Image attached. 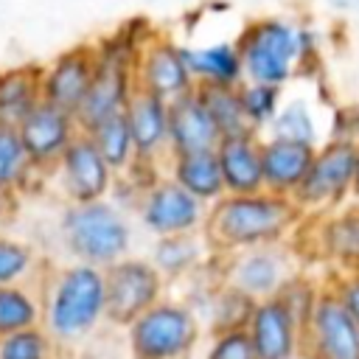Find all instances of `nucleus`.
<instances>
[{
    "label": "nucleus",
    "instance_id": "1",
    "mask_svg": "<svg viewBox=\"0 0 359 359\" xmlns=\"http://www.w3.org/2000/svg\"><path fill=\"white\" fill-rule=\"evenodd\" d=\"M36 292L39 325L62 353L84 345L107 323L104 269L98 266L79 261H48L36 280Z\"/></svg>",
    "mask_w": 359,
    "mask_h": 359
},
{
    "label": "nucleus",
    "instance_id": "2",
    "mask_svg": "<svg viewBox=\"0 0 359 359\" xmlns=\"http://www.w3.org/2000/svg\"><path fill=\"white\" fill-rule=\"evenodd\" d=\"M300 210L289 196L269 191L258 194H224L208 208L202 236L213 255H227L261 244L289 241V233L300 222Z\"/></svg>",
    "mask_w": 359,
    "mask_h": 359
},
{
    "label": "nucleus",
    "instance_id": "3",
    "mask_svg": "<svg viewBox=\"0 0 359 359\" xmlns=\"http://www.w3.org/2000/svg\"><path fill=\"white\" fill-rule=\"evenodd\" d=\"M129 213L112 199L62 205L56 216V238L67 261L107 269L109 264L132 255Z\"/></svg>",
    "mask_w": 359,
    "mask_h": 359
},
{
    "label": "nucleus",
    "instance_id": "4",
    "mask_svg": "<svg viewBox=\"0 0 359 359\" xmlns=\"http://www.w3.org/2000/svg\"><path fill=\"white\" fill-rule=\"evenodd\" d=\"M309 48L311 31L280 17H258L236 39L244 81L269 84L278 90L294 76L297 65L309 59Z\"/></svg>",
    "mask_w": 359,
    "mask_h": 359
},
{
    "label": "nucleus",
    "instance_id": "5",
    "mask_svg": "<svg viewBox=\"0 0 359 359\" xmlns=\"http://www.w3.org/2000/svg\"><path fill=\"white\" fill-rule=\"evenodd\" d=\"M132 359H188L199 342V317L182 300L163 297L126 328Z\"/></svg>",
    "mask_w": 359,
    "mask_h": 359
},
{
    "label": "nucleus",
    "instance_id": "6",
    "mask_svg": "<svg viewBox=\"0 0 359 359\" xmlns=\"http://www.w3.org/2000/svg\"><path fill=\"white\" fill-rule=\"evenodd\" d=\"M216 258H222L219 286H227L252 303L280 294V289L297 275V247H292V241L261 244Z\"/></svg>",
    "mask_w": 359,
    "mask_h": 359
},
{
    "label": "nucleus",
    "instance_id": "7",
    "mask_svg": "<svg viewBox=\"0 0 359 359\" xmlns=\"http://www.w3.org/2000/svg\"><path fill=\"white\" fill-rule=\"evenodd\" d=\"M356 157H359L356 140L334 137V140L317 146L303 182L292 194L294 208L300 213H309V216H320V213L334 210L353 191Z\"/></svg>",
    "mask_w": 359,
    "mask_h": 359
},
{
    "label": "nucleus",
    "instance_id": "8",
    "mask_svg": "<svg viewBox=\"0 0 359 359\" xmlns=\"http://www.w3.org/2000/svg\"><path fill=\"white\" fill-rule=\"evenodd\" d=\"M165 297V280L143 255H126L104 269L107 323L126 328L135 317Z\"/></svg>",
    "mask_w": 359,
    "mask_h": 359
},
{
    "label": "nucleus",
    "instance_id": "9",
    "mask_svg": "<svg viewBox=\"0 0 359 359\" xmlns=\"http://www.w3.org/2000/svg\"><path fill=\"white\" fill-rule=\"evenodd\" d=\"M45 182L53 185V191L62 196L65 205H81V202H98L109 199L115 185V171L104 163L93 140L79 132L70 146L62 151L56 165L48 171Z\"/></svg>",
    "mask_w": 359,
    "mask_h": 359
},
{
    "label": "nucleus",
    "instance_id": "10",
    "mask_svg": "<svg viewBox=\"0 0 359 359\" xmlns=\"http://www.w3.org/2000/svg\"><path fill=\"white\" fill-rule=\"evenodd\" d=\"M300 359H359V325L342 309L328 283L320 286L300 328Z\"/></svg>",
    "mask_w": 359,
    "mask_h": 359
},
{
    "label": "nucleus",
    "instance_id": "11",
    "mask_svg": "<svg viewBox=\"0 0 359 359\" xmlns=\"http://www.w3.org/2000/svg\"><path fill=\"white\" fill-rule=\"evenodd\" d=\"M135 213L154 238L199 233L208 216V205L182 191L171 177H154L137 196Z\"/></svg>",
    "mask_w": 359,
    "mask_h": 359
},
{
    "label": "nucleus",
    "instance_id": "12",
    "mask_svg": "<svg viewBox=\"0 0 359 359\" xmlns=\"http://www.w3.org/2000/svg\"><path fill=\"white\" fill-rule=\"evenodd\" d=\"M132 79H135V87L143 90V93H151L163 101H174L194 87V79L182 62V53H180V45L168 36H160V34H151L137 59H135V70H132Z\"/></svg>",
    "mask_w": 359,
    "mask_h": 359
},
{
    "label": "nucleus",
    "instance_id": "13",
    "mask_svg": "<svg viewBox=\"0 0 359 359\" xmlns=\"http://www.w3.org/2000/svg\"><path fill=\"white\" fill-rule=\"evenodd\" d=\"M95 76V48L93 42H79L65 48L50 62L42 65V101L76 115L84 101L90 81Z\"/></svg>",
    "mask_w": 359,
    "mask_h": 359
},
{
    "label": "nucleus",
    "instance_id": "14",
    "mask_svg": "<svg viewBox=\"0 0 359 359\" xmlns=\"http://www.w3.org/2000/svg\"><path fill=\"white\" fill-rule=\"evenodd\" d=\"M20 143L31 160V165L48 177V171L56 165V160L62 157V151L70 146V140L79 135V123L70 112L50 107V104H39L34 107V112L17 126Z\"/></svg>",
    "mask_w": 359,
    "mask_h": 359
},
{
    "label": "nucleus",
    "instance_id": "15",
    "mask_svg": "<svg viewBox=\"0 0 359 359\" xmlns=\"http://www.w3.org/2000/svg\"><path fill=\"white\" fill-rule=\"evenodd\" d=\"M244 328L258 359H300L303 325L278 294L252 303Z\"/></svg>",
    "mask_w": 359,
    "mask_h": 359
},
{
    "label": "nucleus",
    "instance_id": "16",
    "mask_svg": "<svg viewBox=\"0 0 359 359\" xmlns=\"http://www.w3.org/2000/svg\"><path fill=\"white\" fill-rule=\"evenodd\" d=\"M123 118L137 163L157 165L160 160H168V101L135 87L123 107Z\"/></svg>",
    "mask_w": 359,
    "mask_h": 359
},
{
    "label": "nucleus",
    "instance_id": "17",
    "mask_svg": "<svg viewBox=\"0 0 359 359\" xmlns=\"http://www.w3.org/2000/svg\"><path fill=\"white\" fill-rule=\"evenodd\" d=\"M219 129L213 126L196 90L168 101V157L202 149H216Z\"/></svg>",
    "mask_w": 359,
    "mask_h": 359
},
{
    "label": "nucleus",
    "instance_id": "18",
    "mask_svg": "<svg viewBox=\"0 0 359 359\" xmlns=\"http://www.w3.org/2000/svg\"><path fill=\"white\" fill-rule=\"evenodd\" d=\"M216 160L224 180V194H258L264 191L261 177V137L255 132L219 137Z\"/></svg>",
    "mask_w": 359,
    "mask_h": 359
},
{
    "label": "nucleus",
    "instance_id": "19",
    "mask_svg": "<svg viewBox=\"0 0 359 359\" xmlns=\"http://www.w3.org/2000/svg\"><path fill=\"white\" fill-rule=\"evenodd\" d=\"M314 149L317 146L278 140V137L261 140V177H264V191L292 199V194L297 191V185L303 182V177H306V171L311 165Z\"/></svg>",
    "mask_w": 359,
    "mask_h": 359
},
{
    "label": "nucleus",
    "instance_id": "20",
    "mask_svg": "<svg viewBox=\"0 0 359 359\" xmlns=\"http://www.w3.org/2000/svg\"><path fill=\"white\" fill-rule=\"evenodd\" d=\"M314 224L317 258L331 261L337 272H359V208L320 213Z\"/></svg>",
    "mask_w": 359,
    "mask_h": 359
},
{
    "label": "nucleus",
    "instance_id": "21",
    "mask_svg": "<svg viewBox=\"0 0 359 359\" xmlns=\"http://www.w3.org/2000/svg\"><path fill=\"white\" fill-rule=\"evenodd\" d=\"M42 104V65L17 62L0 67V126L17 129Z\"/></svg>",
    "mask_w": 359,
    "mask_h": 359
},
{
    "label": "nucleus",
    "instance_id": "22",
    "mask_svg": "<svg viewBox=\"0 0 359 359\" xmlns=\"http://www.w3.org/2000/svg\"><path fill=\"white\" fill-rule=\"evenodd\" d=\"M194 87H238L244 81L236 42H213L202 48L180 45Z\"/></svg>",
    "mask_w": 359,
    "mask_h": 359
},
{
    "label": "nucleus",
    "instance_id": "23",
    "mask_svg": "<svg viewBox=\"0 0 359 359\" xmlns=\"http://www.w3.org/2000/svg\"><path fill=\"white\" fill-rule=\"evenodd\" d=\"M168 174L182 191H188L194 199L202 205H213L224 196V180L219 171L216 149H202V151H188V154H171L168 160Z\"/></svg>",
    "mask_w": 359,
    "mask_h": 359
},
{
    "label": "nucleus",
    "instance_id": "24",
    "mask_svg": "<svg viewBox=\"0 0 359 359\" xmlns=\"http://www.w3.org/2000/svg\"><path fill=\"white\" fill-rule=\"evenodd\" d=\"M205 255H213V252L199 230V233L154 238L149 261L163 275V280H177V278H188L194 269H199L205 264Z\"/></svg>",
    "mask_w": 359,
    "mask_h": 359
},
{
    "label": "nucleus",
    "instance_id": "25",
    "mask_svg": "<svg viewBox=\"0 0 359 359\" xmlns=\"http://www.w3.org/2000/svg\"><path fill=\"white\" fill-rule=\"evenodd\" d=\"M45 177L31 165L17 129L0 126V191L25 196L31 194Z\"/></svg>",
    "mask_w": 359,
    "mask_h": 359
},
{
    "label": "nucleus",
    "instance_id": "26",
    "mask_svg": "<svg viewBox=\"0 0 359 359\" xmlns=\"http://www.w3.org/2000/svg\"><path fill=\"white\" fill-rule=\"evenodd\" d=\"M45 266H48V258H42L31 241L0 233V286L36 283Z\"/></svg>",
    "mask_w": 359,
    "mask_h": 359
},
{
    "label": "nucleus",
    "instance_id": "27",
    "mask_svg": "<svg viewBox=\"0 0 359 359\" xmlns=\"http://www.w3.org/2000/svg\"><path fill=\"white\" fill-rule=\"evenodd\" d=\"M87 137L93 140V146L98 149L104 163L115 171V177H121L135 163V146H132V135H129L123 112H118V115L101 121L98 126H93L87 132Z\"/></svg>",
    "mask_w": 359,
    "mask_h": 359
},
{
    "label": "nucleus",
    "instance_id": "28",
    "mask_svg": "<svg viewBox=\"0 0 359 359\" xmlns=\"http://www.w3.org/2000/svg\"><path fill=\"white\" fill-rule=\"evenodd\" d=\"M39 325V292L36 283H8L0 286V339Z\"/></svg>",
    "mask_w": 359,
    "mask_h": 359
},
{
    "label": "nucleus",
    "instance_id": "29",
    "mask_svg": "<svg viewBox=\"0 0 359 359\" xmlns=\"http://www.w3.org/2000/svg\"><path fill=\"white\" fill-rule=\"evenodd\" d=\"M196 95L202 98L213 126L219 129V137L252 132L238 101V87H196Z\"/></svg>",
    "mask_w": 359,
    "mask_h": 359
},
{
    "label": "nucleus",
    "instance_id": "30",
    "mask_svg": "<svg viewBox=\"0 0 359 359\" xmlns=\"http://www.w3.org/2000/svg\"><path fill=\"white\" fill-rule=\"evenodd\" d=\"M269 137L317 146V123H314V115H311L309 104L303 98H294L286 107H280L275 121L269 123Z\"/></svg>",
    "mask_w": 359,
    "mask_h": 359
},
{
    "label": "nucleus",
    "instance_id": "31",
    "mask_svg": "<svg viewBox=\"0 0 359 359\" xmlns=\"http://www.w3.org/2000/svg\"><path fill=\"white\" fill-rule=\"evenodd\" d=\"M238 101H241V109H244L250 129L258 135L264 126L269 129V123L275 121V115L280 109V90L269 87V84L241 81L238 84Z\"/></svg>",
    "mask_w": 359,
    "mask_h": 359
},
{
    "label": "nucleus",
    "instance_id": "32",
    "mask_svg": "<svg viewBox=\"0 0 359 359\" xmlns=\"http://www.w3.org/2000/svg\"><path fill=\"white\" fill-rule=\"evenodd\" d=\"M62 351L42 325L14 331L0 339V359H59Z\"/></svg>",
    "mask_w": 359,
    "mask_h": 359
},
{
    "label": "nucleus",
    "instance_id": "33",
    "mask_svg": "<svg viewBox=\"0 0 359 359\" xmlns=\"http://www.w3.org/2000/svg\"><path fill=\"white\" fill-rule=\"evenodd\" d=\"M205 359H258V356L247 337V328H224V331H213Z\"/></svg>",
    "mask_w": 359,
    "mask_h": 359
},
{
    "label": "nucleus",
    "instance_id": "34",
    "mask_svg": "<svg viewBox=\"0 0 359 359\" xmlns=\"http://www.w3.org/2000/svg\"><path fill=\"white\" fill-rule=\"evenodd\" d=\"M328 289L337 294L342 309L351 314V320L359 325V272H337Z\"/></svg>",
    "mask_w": 359,
    "mask_h": 359
},
{
    "label": "nucleus",
    "instance_id": "35",
    "mask_svg": "<svg viewBox=\"0 0 359 359\" xmlns=\"http://www.w3.org/2000/svg\"><path fill=\"white\" fill-rule=\"evenodd\" d=\"M351 194L359 196V157H356V177H353V191H351Z\"/></svg>",
    "mask_w": 359,
    "mask_h": 359
},
{
    "label": "nucleus",
    "instance_id": "36",
    "mask_svg": "<svg viewBox=\"0 0 359 359\" xmlns=\"http://www.w3.org/2000/svg\"><path fill=\"white\" fill-rule=\"evenodd\" d=\"M59 359H67V356H65V353H62V356H59Z\"/></svg>",
    "mask_w": 359,
    "mask_h": 359
}]
</instances>
